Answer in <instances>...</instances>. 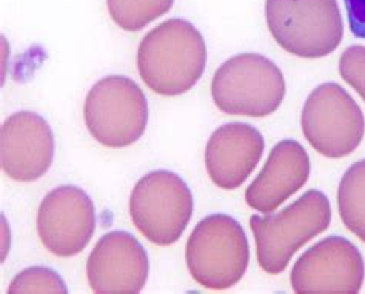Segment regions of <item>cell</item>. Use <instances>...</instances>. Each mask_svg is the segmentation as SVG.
I'll return each instance as SVG.
<instances>
[{"mask_svg":"<svg viewBox=\"0 0 365 294\" xmlns=\"http://www.w3.org/2000/svg\"><path fill=\"white\" fill-rule=\"evenodd\" d=\"M207 45L197 28L184 19H168L140 41L138 70L143 83L160 96L188 93L202 78Z\"/></svg>","mask_w":365,"mask_h":294,"instance_id":"obj_1","label":"cell"},{"mask_svg":"<svg viewBox=\"0 0 365 294\" xmlns=\"http://www.w3.org/2000/svg\"><path fill=\"white\" fill-rule=\"evenodd\" d=\"M331 224L329 197L309 189L277 214L252 216L250 229L256 239L257 262L268 274H281L297 250L324 233Z\"/></svg>","mask_w":365,"mask_h":294,"instance_id":"obj_2","label":"cell"},{"mask_svg":"<svg viewBox=\"0 0 365 294\" xmlns=\"http://www.w3.org/2000/svg\"><path fill=\"white\" fill-rule=\"evenodd\" d=\"M265 19L276 43L302 59L325 58L344 37L336 0H267Z\"/></svg>","mask_w":365,"mask_h":294,"instance_id":"obj_3","label":"cell"},{"mask_svg":"<svg viewBox=\"0 0 365 294\" xmlns=\"http://www.w3.org/2000/svg\"><path fill=\"white\" fill-rule=\"evenodd\" d=\"M284 74L262 54L242 53L219 66L211 80L215 105L227 115L265 117L285 98Z\"/></svg>","mask_w":365,"mask_h":294,"instance_id":"obj_4","label":"cell"},{"mask_svg":"<svg viewBox=\"0 0 365 294\" xmlns=\"http://www.w3.org/2000/svg\"><path fill=\"white\" fill-rule=\"evenodd\" d=\"M187 267L199 285L227 290L244 278L250 261L245 231L228 214H211L190 234L185 248Z\"/></svg>","mask_w":365,"mask_h":294,"instance_id":"obj_5","label":"cell"},{"mask_svg":"<svg viewBox=\"0 0 365 294\" xmlns=\"http://www.w3.org/2000/svg\"><path fill=\"white\" fill-rule=\"evenodd\" d=\"M83 119L90 135L107 148L130 147L143 136L148 103L139 85L123 75H108L86 94Z\"/></svg>","mask_w":365,"mask_h":294,"instance_id":"obj_6","label":"cell"},{"mask_svg":"<svg viewBox=\"0 0 365 294\" xmlns=\"http://www.w3.org/2000/svg\"><path fill=\"white\" fill-rule=\"evenodd\" d=\"M195 210L191 189L176 173L156 169L140 177L130 197L134 226L159 246L176 243Z\"/></svg>","mask_w":365,"mask_h":294,"instance_id":"obj_7","label":"cell"},{"mask_svg":"<svg viewBox=\"0 0 365 294\" xmlns=\"http://www.w3.org/2000/svg\"><path fill=\"white\" fill-rule=\"evenodd\" d=\"M301 125L309 144L329 159L351 154L365 136L362 110L350 93L334 82L321 83L310 93Z\"/></svg>","mask_w":365,"mask_h":294,"instance_id":"obj_8","label":"cell"},{"mask_svg":"<svg viewBox=\"0 0 365 294\" xmlns=\"http://www.w3.org/2000/svg\"><path fill=\"white\" fill-rule=\"evenodd\" d=\"M365 278L361 251L341 236L325 237L293 265L292 288L297 294H356Z\"/></svg>","mask_w":365,"mask_h":294,"instance_id":"obj_9","label":"cell"},{"mask_svg":"<svg viewBox=\"0 0 365 294\" xmlns=\"http://www.w3.org/2000/svg\"><path fill=\"white\" fill-rule=\"evenodd\" d=\"M96 231V208L82 188L62 185L48 193L37 211V234L45 248L59 258L85 250Z\"/></svg>","mask_w":365,"mask_h":294,"instance_id":"obj_10","label":"cell"},{"mask_svg":"<svg viewBox=\"0 0 365 294\" xmlns=\"http://www.w3.org/2000/svg\"><path fill=\"white\" fill-rule=\"evenodd\" d=\"M150 261L145 248L127 231L102 236L86 261V278L94 293L136 294L145 287Z\"/></svg>","mask_w":365,"mask_h":294,"instance_id":"obj_11","label":"cell"},{"mask_svg":"<svg viewBox=\"0 0 365 294\" xmlns=\"http://www.w3.org/2000/svg\"><path fill=\"white\" fill-rule=\"evenodd\" d=\"M54 135L37 112L19 111L0 128V164L16 182H34L50 169L54 159Z\"/></svg>","mask_w":365,"mask_h":294,"instance_id":"obj_12","label":"cell"},{"mask_svg":"<svg viewBox=\"0 0 365 294\" xmlns=\"http://www.w3.org/2000/svg\"><path fill=\"white\" fill-rule=\"evenodd\" d=\"M264 137L248 123H227L210 136L205 167L213 184L222 189L241 187L264 154Z\"/></svg>","mask_w":365,"mask_h":294,"instance_id":"obj_13","label":"cell"},{"mask_svg":"<svg viewBox=\"0 0 365 294\" xmlns=\"http://www.w3.org/2000/svg\"><path fill=\"white\" fill-rule=\"evenodd\" d=\"M310 157L293 139L281 140L270 151L264 168L245 191V202L264 214L274 211L305 185L310 176Z\"/></svg>","mask_w":365,"mask_h":294,"instance_id":"obj_14","label":"cell"},{"mask_svg":"<svg viewBox=\"0 0 365 294\" xmlns=\"http://www.w3.org/2000/svg\"><path fill=\"white\" fill-rule=\"evenodd\" d=\"M338 206L345 226L365 243V159L344 173L338 188Z\"/></svg>","mask_w":365,"mask_h":294,"instance_id":"obj_15","label":"cell"},{"mask_svg":"<svg viewBox=\"0 0 365 294\" xmlns=\"http://www.w3.org/2000/svg\"><path fill=\"white\" fill-rule=\"evenodd\" d=\"M175 0H107L113 22L125 31H140L143 26L168 13Z\"/></svg>","mask_w":365,"mask_h":294,"instance_id":"obj_16","label":"cell"},{"mask_svg":"<svg viewBox=\"0 0 365 294\" xmlns=\"http://www.w3.org/2000/svg\"><path fill=\"white\" fill-rule=\"evenodd\" d=\"M9 294H66L63 279L54 270L46 267H30L21 271L9 283Z\"/></svg>","mask_w":365,"mask_h":294,"instance_id":"obj_17","label":"cell"},{"mask_svg":"<svg viewBox=\"0 0 365 294\" xmlns=\"http://www.w3.org/2000/svg\"><path fill=\"white\" fill-rule=\"evenodd\" d=\"M339 73L365 102V46L353 45L342 53Z\"/></svg>","mask_w":365,"mask_h":294,"instance_id":"obj_18","label":"cell"},{"mask_svg":"<svg viewBox=\"0 0 365 294\" xmlns=\"http://www.w3.org/2000/svg\"><path fill=\"white\" fill-rule=\"evenodd\" d=\"M350 30L358 39L365 41V0H344Z\"/></svg>","mask_w":365,"mask_h":294,"instance_id":"obj_19","label":"cell"}]
</instances>
